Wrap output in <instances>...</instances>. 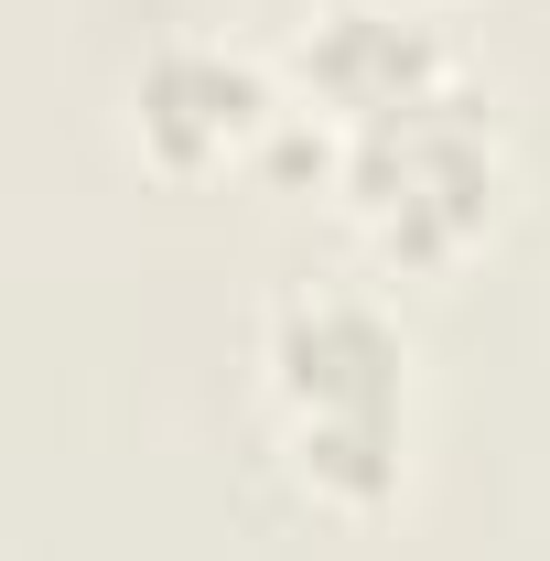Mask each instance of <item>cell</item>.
<instances>
[{"instance_id": "1", "label": "cell", "mask_w": 550, "mask_h": 561, "mask_svg": "<svg viewBox=\"0 0 550 561\" xmlns=\"http://www.w3.org/2000/svg\"><path fill=\"white\" fill-rule=\"evenodd\" d=\"M260 389L313 507L389 518L411 496V335L356 280H291L260 313Z\"/></svg>"}, {"instance_id": "2", "label": "cell", "mask_w": 550, "mask_h": 561, "mask_svg": "<svg viewBox=\"0 0 550 561\" xmlns=\"http://www.w3.org/2000/svg\"><path fill=\"white\" fill-rule=\"evenodd\" d=\"M335 195L378 271L400 280L465 271L496 227V206H507V140H496L485 87L454 76L411 108L367 119V130H335Z\"/></svg>"}, {"instance_id": "3", "label": "cell", "mask_w": 550, "mask_h": 561, "mask_svg": "<svg viewBox=\"0 0 550 561\" xmlns=\"http://www.w3.org/2000/svg\"><path fill=\"white\" fill-rule=\"evenodd\" d=\"M280 119H291L280 76L260 55H238V44H206V33L151 44L130 76V151L162 184H216V173L260 162Z\"/></svg>"}, {"instance_id": "4", "label": "cell", "mask_w": 550, "mask_h": 561, "mask_svg": "<svg viewBox=\"0 0 550 561\" xmlns=\"http://www.w3.org/2000/svg\"><path fill=\"white\" fill-rule=\"evenodd\" d=\"M454 76H465L454 33L411 0H313L302 33H291V98L324 130H367V119L411 108L432 87H454Z\"/></svg>"}]
</instances>
